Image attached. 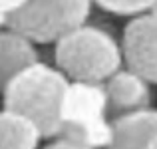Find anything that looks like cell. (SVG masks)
I'll return each instance as SVG.
<instances>
[{"label":"cell","instance_id":"obj_3","mask_svg":"<svg viewBox=\"0 0 157 149\" xmlns=\"http://www.w3.org/2000/svg\"><path fill=\"white\" fill-rule=\"evenodd\" d=\"M92 149H107L113 139V121L105 84L72 82L62 107V135Z\"/></svg>","mask_w":157,"mask_h":149},{"label":"cell","instance_id":"obj_10","mask_svg":"<svg viewBox=\"0 0 157 149\" xmlns=\"http://www.w3.org/2000/svg\"><path fill=\"white\" fill-rule=\"evenodd\" d=\"M96 6H100L101 10L109 12V14L117 16H137L143 12L151 10L157 4V0H94Z\"/></svg>","mask_w":157,"mask_h":149},{"label":"cell","instance_id":"obj_1","mask_svg":"<svg viewBox=\"0 0 157 149\" xmlns=\"http://www.w3.org/2000/svg\"><path fill=\"white\" fill-rule=\"evenodd\" d=\"M72 84L58 66L44 62L26 68L4 84V107L32 117L44 131V137L62 135V107Z\"/></svg>","mask_w":157,"mask_h":149},{"label":"cell","instance_id":"obj_2","mask_svg":"<svg viewBox=\"0 0 157 149\" xmlns=\"http://www.w3.org/2000/svg\"><path fill=\"white\" fill-rule=\"evenodd\" d=\"M56 66L72 82L105 84L125 66L121 42L101 26L84 24L54 44Z\"/></svg>","mask_w":157,"mask_h":149},{"label":"cell","instance_id":"obj_13","mask_svg":"<svg viewBox=\"0 0 157 149\" xmlns=\"http://www.w3.org/2000/svg\"><path fill=\"white\" fill-rule=\"evenodd\" d=\"M147 149H157V133H155V137L149 141V145H147Z\"/></svg>","mask_w":157,"mask_h":149},{"label":"cell","instance_id":"obj_6","mask_svg":"<svg viewBox=\"0 0 157 149\" xmlns=\"http://www.w3.org/2000/svg\"><path fill=\"white\" fill-rule=\"evenodd\" d=\"M105 92L109 99V115L111 119L123 113L153 107V92L151 82H147L137 72L123 66L105 82Z\"/></svg>","mask_w":157,"mask_h":149},{"label":"cell","instance_id":"obj_4","mask_svg":"<svg viewBox=\"0 0 157 149\" xmlns=\"http://www.w3.org/2000/svg\"><path fill=\"white\" fill-rule=\"evenodd\" d=\"M94 4V0H28L22 10L0 22L36 44H56L72 30L88 24Z\"/></svg>","mask_w":157,"mask_h":149},{"label":"cell","instance_id":"obj_5","mask_svg":"<svg viewBox=\"0 0 157 149\" xmlns=\"http://www.w3.org/2000/svg\"><path fill=\"white\" fill-rule=\"evenodd\" d=\"M125 66L157 84V4L127 22L121 36Z\"/></svg>","mask_w":157,"mask_h":149},{"label":"cell","instance_id":"obj_8","mask_svg":"<svg viewBox=\"0 0 157 149\" xmlns=\"http://www.w3.org/2000/svg\"><path fill=\"white\" fill-rule=\"evenodd\" d=\"M40 56L36 50V42L16 30L4 28L0 32V74L2 86L8 84L14 76L24 72L26 68L38 64Z\"/></svg>","mask_w":157,"mask_h":149},{"label":"cell","instance_id":"obj_7","mask_svg":"<svg viewBox=\"0 0 157 149\" xmlns=\"http://www.w3.org/2000/svg\"><path fill=\"white\" fill-rule=\"evenodd\" d=\"M111 121H113V139L107 149H147L149 141L157 133L155 107L117 115Z\"/></svg>","mask_w":157,"mask_h":149},{"label":"cell","instance_id":"obj_12","mask_svg":"<svg viewBox=\"0 0 157 149\" xmlns=\"http://www.w3.org/2000/svg\"><path fill=\"white\" fill-rule=\"evenodd\" d=\"M44 149H92V147H86V145H80L76 141H70V139H64V137H56V141L48 143Z\"/></svg>","mask_w":157,"mask_h":149},{"label":"cell","instance_id":"obj_9","mask_svg":"<svg viewBox=\"0 0 157 149\" xmlns=\"http://www.w3.org/2000/svg\"><path fill=\"white\" fill-rule=\"evenodd\" d=\"M44 131L32 117L4 107L0 115V149H38Z\"/></svg>","mask_w":157,"mask_h":149},{"label":"cell","instance_id":"obj_11","mask_svg":"<svg viewBox=\"0 0 157 149\" xmlns=\"http://www.w3.org/2000/svg\"><path fill=\"white\" fill-rule=\"evenodd\" d=\"M28 4V0H0V20L16 14Z\"/></svg>","mask_w":157,"mask_h":149}]
</instances>
